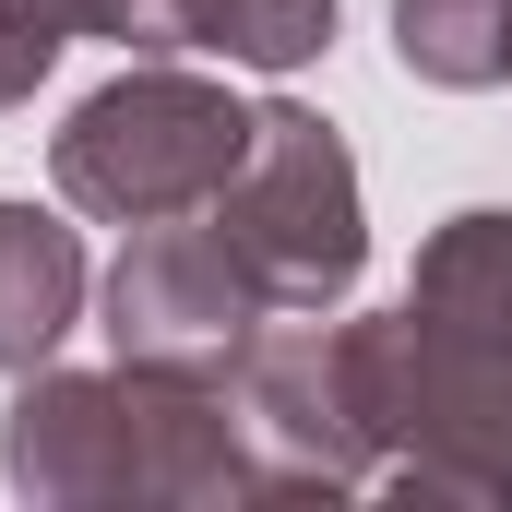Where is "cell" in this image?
<instances>
[{
  "label": "cell",
  "instance_id": "6da1fadb",
  "mask_svg": "<svg viewBox=\"0 0 512 512\" xmlns=\"http://www.w3.org/2000/svg\"><path fill=\"white\" fill-rule=\"evenodd\" d=\"M0 477L48 512H215V501H274L239 405L179 370H24L0 417Z\"/></svg>",
  "mask_w": 512,
  "mask_h": 512
},
{
  "label": "cell",
  "instance_id": "7a4b0ae2",
  "mask_svg": "<svg viewBox=\"0 0 512 512\" xmlns=\"http://www.w3.org/2000/svg\"><path fill=\"white\" fill-rule=\"evenodd\" d=\"M251 155V108L203 72H167L143 60L120 84H96L60 143H48V179L72 215H108V227H155V215H203Z\"/></svg>",
  "mask_w": 512,
  "mask_h": 512
},
{
  "label": "cell",
  "instance_id": "3957f363",
  "mask_svg": "<svg viewBox=\"0 0 512 512\" xmlns=\"http://www.w3.org/2000/svg\"><path fill=\"white\" fill-rule=\"evenodd\" d=\"M370 417H382L405 501H477L512 512V346L453 334L429 310L370 322Z\"/></svg>",
  "mask_w": 512,
  "mask_h": 512
},
{
  "label": "cell",
  "instance_id": "277c9868",
  "mask_svg": "<svg viewBox=\"0 0 512 512\" xmlns=\"http://www.w3.org/2000/svg\"><path fill=\"white\" fill-rule=\"evenodd\" d=\"M227 227V251L262 274L274 310H346V286L370 274V215H358V155L346 131L310 108H251V155L239 179L203 203Z\"/></svg>",
  "mask_w": 512,
  "mask_h": 512
},
{
  "label": "cell",
  "instance_id": "5b68a950",
  "mask_svg": "<svg viewBox=\"0 0 512 512\" xmlns=\"http://www.w3.org/2000/svg\"><path fill=\"white\" fill-rule=\"evenodd\" d=\"M239 382V429L262 453L274 501H346L382 477V417H370V322H262Z\"/></svg>",
  "mask_w": 512,
  "mask_h": 512
},
{
  "label": "cell",
  "instance_id": "8992f818",
  "mask_svg": "<svg viewBox=\"0 0 512 512\" xmlns=\"http://www.w3.org/2000/svg\"><path fill=\"white\" fill-rule=\"evenodd\" d=\"M262 274L227 251L215 215H155L108 262V346L131 370H179V382H227L262 334Z\"/></svg>",
  "mask_w": 512,
  "mask_h": 512
},
{
  "label": "cell",
  "instance_id": "52a82bcc",
  "mask_svg": "<svg viewBox=\"0 0 512 512\" xmlns=\"http://www.w3.org/2000/svg\"><path fill=\"white\" fill-rule=\"evenodd\" d=\"M96 36H120L143 60L215 48L239 72H298L334 48V0H96Z\"/></svg>",
  "mask_w": 512,
  "mask_h": 512
},
{
  "label": "cell",
  "instance_id": "ba28073f",
  "mask_svg": "<svg viewBox=\"0 0 512 512\" xmlns=\"http://www.w3.org/2000/svg\"><path fill=\"white\" fill-rule=\"evenodd\" d=\"M84 322V239L48 203H0V370H48Z\"/></svg>",
  "mask_w": 512,
  "mask_h": 512
},
{
  "label": "cell",
  "instance_id": "9c48e42d",
  "mask_svg": "<svg viewBox=\"0 0 512 512\" xmlns=\"http://www.w3.org/2000/svg\"><path fill=\"white\" fill-rule=\"evenodd\" d=\"M405 310H429V322H453V334H501V346H512V215H501V203L429 227Z\"/></svg>",
  "mask_w": 512,
  "mask_h": 512
},
{
  "label": "cell",
  "instance_id": "30bf717a",
  "mask_svg": "<svg viewBox=\"0 0 512 512\" xmlns=\"http://www.w3.org/2000/svg\"><path fill=\"white\" fill-rule=\"evenodd\" d=\"M393 60H405L417 84H453V96L501 84V60H512V0H393Z\"/></svg>",
  "mask_w": 512,
  "mask_h": 512
},
{
  "label": "cell",
  "instance_id": "8fae6325",
  "mask_svg": "<svg viewBox=\"0 0 512 512\" xmlns=\"http://www.w3.org/2000/svg\"><path fill=\"white\" fill-rule=\"evenodd\" d=\"M48 60H60V36H36V24L0 12V108H24V96L48 84Z\"/></svg>",
  "mask_w": 512,
  "mask_h": 512
},
{
  "label": "cell",
  "instance_id": "7c38bea8",
  "mask_svg": "<svg viewBox=\"0 0 512 512\" xmlns=\"http://www.w3.org/2000/svg\"><path fill=\"white\" fill-rule=\"evenodd\" d=\"M0 12H12V24H36V36H60V48H72V36H96V0H0Z\"/></svg>",
  "mask_w": 512,
  "mask_h": 512
},
{
  "label": "cell",
  "instance_id": "4fadbf2b",
  "mask_svg": "<svg viewBox=\"0 0 512 512\" xmlns=\"http://www.w3.org/2000/svg\"><path fill=\"white\" fill-rule=\"evenodd\" d=\"M501 84H512V60H501Z\"/></svg>",
  "mask_w": 512,
  "mask_h": 512
}]
</instances>
